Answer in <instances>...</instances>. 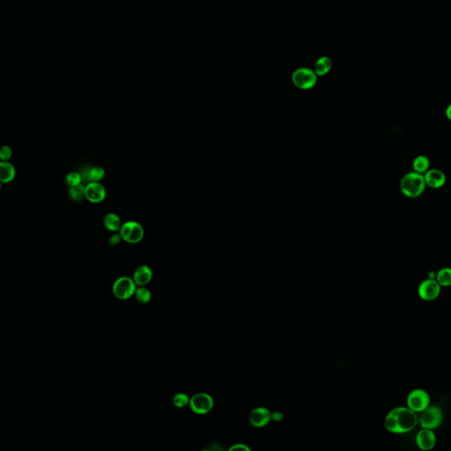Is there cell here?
<instances>
[{"label": "cell", "mask_w": 451, "mask_h": 451, "mask_svg": "<svg viewBox=\"0 0 451 451\" xmlns=\"http://www.w3.org/2000/svg\"><path fill=\"white\" fill-rule=\"evenodd\" d=\"M426 184L424 175L415 171L408 172L400 181V190L405 197L415 198L421 196L425 191Z\"/></svg>", "instance_id": "6da1fadb"}, {"label": "cell", "mask_w": 451, "mask_h": 451, "mask_svg": "<svg viewBox=\"0 0 451 451\" xmlns=\"http://www.w3.org/2000/svg\"><path fill=\"white\" fill-rule=\"evenodd\" d=\"M292 81L296 88L302 90H309L315 87L317 81V75L315 71L302 67L293 72Z\"/></svg>", "instance_id": "7a4b0ae2"}, {"label": "cell", "mask_w": 451, "mask_h": 451, "mask_svg": "<svg viewBox=\"0 0 451 451\" xmlns=\"http://www.w3.org/2000/svg\"><path fill=\"white\" fill-rule=\"evenodd\" d=\"M443 421V412L441 408L435 405L428 406L421 412L419 421L422 428L434 430L442 424Z\"/></svg>", "instance_id": "3957f363"}, {"label": "cell", "mask_w": 451, "mask_h": 451, "mask_svg": "<svg viewBox=\"0 0 451 451\" xmlns=\"http://www.w3.org/2000/svg\"><path fill=\"white\" fill-rule=\"evenodd\" d=\"M396 411L400 434L408 433L415 428L419 421L416 412L409 407L396 408Z\"/></svg>", "instance_id": "277c9868"}, {"label": "cell", "mask_w": 451, "mask_h": 451, "mask_svg": "<svg viewBox=\"0 0 451 451\" xmlns=\"http://www.w3.org/2000/svg\"><path fill=\"white\" fill-rule=\"evenodd\" d=\"M136 285L133 279L128 277H121L114 282L113 294L118 299L127 300L135 294Z\"/></svg>", "instance_id": "5b68a950"}, {"label": "cell", "mask_w": 451, "mask_h": 451, "mask_svg": "<svg viewBox=\"0 0 451 451\" xmlns=\"http://www.w3.org/2000/svg\"><path fill=\"white\" fill-rule=\"evenodd\" d=\"M190 407L192 412L197 414H206L212 411L214 408V399L211 395L205 392H200L193 396L190 399Z\"/></svg>", "instance_id": "8992f818"}, {"label": "cell", "mask_w": 451, "mask_h": 451, "mask_svg": "<svg viewBox=\"0 0 451 451\" xmlns=\"http://www.w3.org/2000/svg\"><path fill=\"white\" fill-rule=\"evenodd\" d=\"M407 405L414 412H421L430 405V396L426 390L416 389L408 395Z\"/></svg>", "instance_id": "52a82bcc"}, {"label": "cell", "mask_w": 451, "mask_h": 451, "mask_svg": "<svg viewBox=\"0 0 451 451\" xmlns=\"http://www.w3.org/2000/svg\"><path fill=\"white\" fill-rule=\"evenodd\" d=\"M441 292V285L434 279H428L421 282L419 286V295L425 301H433L437 298Z\"/></svg>", "instance_id": "ba28073f"}, {"label": "cell", "mask_w": 451, "mask_h": 451, "mask_svg": "<svg viewBox=\"0 0 451 451\" xmlns=\"http://www.w3.org/2000/svg\"><path fill=\"white\" fill-rule=\"evenodd\" d=\"M272 420V412L265 407H257L253 409L249 416L250 425L255 427H263L268 425Z\"/></svg>", "instance_id": "9c48e42d"}, {"label": "cell", "mask_w": 451, "mask_h": 451, "mask_svg": "<svg viewBox=\"0 0 451 451\" xmlns=\"http://www.w3.org/2000/svg\"><path fill=\"white\" fill-rule=\"evenodd\" d=\"M106 190L100 183L92 182L86 186V198L93 204H99L105 199Z\"/></svg>", "instance_id": "30bf717a"}, {"label": "cell", "mask_w": 451, "mask_h": 451, "mask_svg": "<svg viewBox=\"0 0 451 451\" xmlns=\"http://www.w3.org/2000/svg\"><path fill=\"white\" fill-rule=\"evenodd\" d=\"M426 184L432 189H441L446 184V175L443 171L437 168H431L424 174Z\"/></svg>", "instance_id": "8fae6325"}, {"label": "cell", "mask_w": 451, "mask_h": 451, "mask_svg": "<svg viewBox=\"0 0 451 451\" xmlns=\"http://www.w3.org/2000/svg\"><path fill=\"white\" fill-rule=\"evenodd\" d=\"M416 443L422 451H431L436 443V437L433 430L428 428L421 430L417 434Z\"/></svg>", "instance_id": "7c38bea8"}, {"label": "cell", "mask_w": 451, "mask_h": 451, "mask_svg": "<svg viewBox=\"0 0 451 451\" xmlns=\"http://www.w3.org/2000/svg\"><path fill=\"white\" fill-rule=\"evenodd\" d=\"M153 277V272L150 267L146 265H142L138 268L133 274V281L137 285L144 286L149 283Z\"/></svg>", "instance_id": "4fadbf2b"}, {"label": "cell", "mask_w": 451, "mask_h": 451, "mask_svg": "<svg viewBox=\"0 0 451 451\" xmlns=\"http://www.w3.org/2000/svg\"><path fill=\"white\" fill-rule=\"evenodd\" d=\"M16 169L8 162H1L0 163V181L3 184L11 183L15 178Z\"/></svg>", "instance_id": "5bb4252c"}, {"label": "cell", "mask_w": 451, "mask_h": 451, "mask_svg": "<svg viewBox=\"0 0 451 451\" xmlns=\"http://www.w3.org/2000/svg\"><path fill=\"white\" fill-rule=\"evenodd\" d=\"M332 67V62L329 57L324 56L316 60L315 65V72L317 76H324L330 72Z\"/></svg>", "instance_id": "9a60e30c"}, {"label": "cell", "mask_w": 451, "mask_h": 451, "mask_svg": "<svg viewBox=\"0 0 451 451\" xmlns=\"http://www.w3.org/2000/svg\"><path fill=\"white\" fill-rule=\"evenodd\" d=\"M103 224L105 228L111 232L119 231L123 225L120 217L115 214H108L106 215L103 219Z\"/></svg>", "instance_id": "2e32d148"}, {"label": "cell", "mask_w": 451, "mask_h": 451, "mask_svg": "<svg viewBox=\"0 0 451 451\" xmlns=\"http://www.w3.org/2000/svg\"><path fill=\"white\" fill-rule=\"evenodd\" d=\"M413 171L424 175L430 168V161L426 155H419L412 162Z\"/></svg>", "instance_id": "e0dca14e"}, {"label": "cell", "mask_w": 451, "mask_h": 451, "mask_svg": "<svg viewBox=\"0 0 451 451\" xmlns=\"http://www.w3.org/2000/svg\"><path fill=\"white\" fill-rule=\"evenodd\" d=\"M384 425H385L386 429L388 430L389 432L395 433V434H400L396 408L393 410H391L388 413V415L386 416Z\"/></svg>", "instance_id": "ac0fdd59"}, {"label": "cell", "mask_w": 451, "mask_h": 451, "mask_svg": "<svg viewBox=\"0 0 451 451\" xmlns=\"http://www.w3.org/2000/svg\"><path fill=\"white\" fill-rule=\"evenodd\" d=\"M144 235H145V233H144L143 227L141 226V224L134 221L132 232H131L130 236L128 237L127 240L125 241H127L128 243H138V242L142 241Z\"/></svg>", "instance_id": "d6986e66"}, {"label": "cell", "mask_w": 451, "mask_h": 451, "mask_svg": "<svg viewBox=\"0 0 451 451\" xmlns=\"http://www.w3.org/2000/svg\"><path fill=\"white\" fill-rule=\"evenodd\" d=\"M436 281L440 285L449 286L451 285V268L441 269L436 274Z\"/></svg>", "instance_id": "ffe728a7"}, {"label": "cell", "mask_w": 451, "mask_h": 451, "mask_svg": "<svg viewBox=\"0 0 451 451\" xmlns=\"http://www.w3.org/2000/svg\"><path fill=\"white\" fill-rule=\"evenodd\" d=\"M69 195L72 200L81 201L84 197H86V186H84L83 184H80L73 187H70Z\"/></svg>", "instance_id": "44dd1931"}, {"label": "cell", "mask_w": 451, "mask_h": 451, "mask_svg": "<svg viewBox=\"0 0 451 451\" xmlns=\"http://www.w3.org/2000/svg\"><path fill=\"white\" fill-rule=\"evenodd\" d=\"M134 296H135L137 301L140 303L145 304V303L150 302L152 294H151V292L147 288H145L144 286H141V287L137 288Z\"/></svg>", "instance_id": "7402d4cb"}, {"label": "cell", "mask_w": 451, "mask_h": 451, "mask_svg": "<svg viewBox=\"0 0 451 451\" xmlns=\"http://www.w3.org/2000/svg\"><path fill=\"white\" fill-rule=\"evenodd\" d=\"M104 176H105V170L101 166H95L91 167L90 173H89L90 183L92 182L99 183L101 180L103 179Z\"/></svg>", "instance_id": "603a6c76"}, {"label": "cell", "mask_w": 451, "mask_h": 451, "mask_svg": "<svg viewBox=\"0 0 451 451\" xmlns=\"http://www.w3.org/2000/svg\"><path fill=\"white\" fill-rule=\"evenodd\" d=\"M82 183L83 181H82V176L80 175V173L70 172L68 175H66V184H68L70 187H73Z\"/></svg>", "instance_id": "cb8c5ba5"}, {"label": "cell", "mask_w": 451, "mask_h": 451, "mask_svg": "<svg viewBox=\"0 0 451 451\" xmlns=\"http://www.w3.org/2000/svg\"><path fill=\"white\" fill-rule=\"evenodd\" d=\"M173 404L176 407L184 408L190 404V398L185 393H177L173 398Z\"/></svg>", "instance_id": "d4e9b609"}, {"label": "cell", "mask_w": 451, "mask_h": 451, "mask_svg": "<svg viewBox=\"0 0 451 451\" xmlns=\"http://www.w3.org/2000/svg\"><path fill=\"white\" fill-rule=\"evenodd\" d=\"M0 157L2 162H8L10 158L12 157V149L8 145H4L0 151Z\"/></svg>", "instance_id": "484cf974"}, {"label": "cell", "mask_w": 451, "mask_h": 451, "mask_svg": "<svg viewBox=\"0 0 451 451\" xmlns=\"http://www.w3.org/2000/svg\"><path fill=\"white\" fill-rule=\"evenodd\" d=\"M90 169H91V166H84L81 171H80V175L82 176V181L85 184H88L90 183V179H89Z\"/></svg>", "instance_id": "4316f807"}, {"label": "cell", "mask_w": 451, "mask_h": 451, "mask_svg": "<svg viewBox=\"0 0 451 451\" xmlns=\"http://www.w3.org/2000/svg\"><path fill=\"white\" fill-rule=\"evenodd\" d=\"M229 451H250V448L243 443H237L229 448Z\"/></svg>", "instance_id": "83f0119b"}, {"label": "cell", "mask_w": 451, "mask_h": 451, "mask_svg": "<svg viewBox=\"0 0 451 451\" xmlns=\"http://www.w3.org/2000/svg\"><path fill=\"white\" fill-rule=\"evenodd\" d=\"M122 239L123 238L121 237V235H114V236L110 237V240H109V243L111 246L118 245Z\"/></svg>", "instance_id": "f1b7e54d"}, {"label": "cell", "mask_w": 451, "mask_h": 451, "mask_svg": "<svg viewBox=\"0 0 451 451\" xmlns=\"http://www.w3.org/2000/svg\"><path fill=\"white\" fill-rule=\"evenodd\" d=\"M284 418V415L283 413L281 412H272V420L274 421H281L283 420Z\"/></svg>", "instance_id": "f546056e"}, {"label": "cell", "mask_w": 451, "mask_h": 451, "mask_svg": "<svg viewBox=\"0 0 451 451\" xmlns=\"http://www.w3.org/2000/svg\"><path fill=\"white\" fill-rule=\"evenodd\" d=\"M445 114H446L447 119L451 121V103L450 105L448 106L446 111H445Z\"/></svg>", "instance_id": "4dcf8cb0"}]
</instances>
